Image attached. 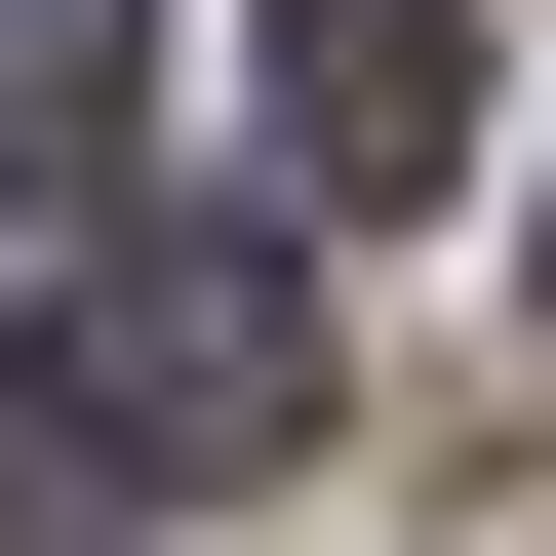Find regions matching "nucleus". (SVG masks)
<instances>
[{"label": "nucleus", "mask_w": 556, "mask_h": 556, "mask_svg": "<svg viewBox=\"0 0 556 556\" xmlns=\"http://www.w3.org/2000/svg\"><path fill=\"white\" fill-rule=\"evenodd\" d=\"M119 80H160V0H0V199H80Z\"/></svg>", "instance_id": "nucleus-3"}, {"label": "nucleus", "mask_w": 556, "mask_h": 556, "mask_svg": "<svg viewBox=\"0 0 556 556\" xmlns=\"http://www.w3.org/2000/svg\"><path fill=\"white\" fill-rule=\"evenodd\" d=\"M318 438V239H80L0 318V556H119L160 477H278Z\"/></svg>", "instance_id": "nucleus-1"}, {"label": "nucleus", "mask_w": 556, "mask_h": 556, "mask_svg": "<svg viewBox=\"0 0 556 556\" xmlns=\"http://www.w3.org/2000/svg\"><path fill=\"white\" fill-rule=\"evenodd\" d=\"M239 119H278L318 239L358 199H477V0H239Z\"/></svg>", "instance_id": "nucleus-2"}]
</instances>
